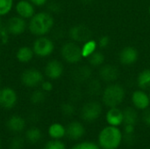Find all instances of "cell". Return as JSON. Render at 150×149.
<instances>
[{
  "label": "cell",
  "instance_id": "cell-9",
  "mask_svg": "<svg viewBox=\"0 0 150 149\" xmlns=\"http://www.w3.org/2000/svg\"><path fill=\"white\" fill-rule=\"evenodd\" d=\"M5 27L11 36H18L23 34L28 27V22L26 19L16 15L9 18L6 21Z\"/></svg>",
  "mask_w": 150,
  "mask_h": 149
},
{
  "label": "cell",
  "instance_id": "cell-29",
  "mask_svg": "<svg viewBox=\"0 0 150 149\" xmlns=\"http://www.w3.org/2000/svg\"><path fill=\"white\" fill-rule=\"evenodd\" d=\"M14 6V0H0V17L8 15Z\"/></svg>",
  "mask_w": 150,
  "mask_h": 149
},
{
  "label": "cell",
  "instance_id": "cell-26",
  "mask_svg": "<svg viewBox=\"0 0 150 149\" xmlns=\"http://www.w3.org/2000/svg\"><path fill=\"white\" fill-rule=\"evenodd\" d=\"M102 85L98 79H90L87 82L86 92L90 96H98L102 93Z\"/></svg>",
  "mask_w": 150,
  "mask_h": 149
},
{
  "label": "cell",
  "instance_id": "cell-31",
  "mask_svg": "<svg viewBox=\"0 0 150 149\" xmlns=\"http://www.w3.org/2000/svg\"><path fill=\"white\" fill-rule=\"evenodd\" d=\"M70 149H101L98 143L90 141H84L76 143Z\"/></svg>",
  "mask_w": 150,
  "mask_h": 149
},
{
  "label": "cell",
  "instance_id": "cell-8",
  "mask_svg": "<svg viewBox=\"0 0 150 149\" xmlns=\"http://www.w3.org/2000/svg\"><path fill=\"white\" fill-rule=\"evenodd\" d=\"M69 36L72 41L79 44L91 40L92 37V32L87 25L83 24H77L69 28Z\"/></svg>",
  "mask_w": 150,
  "mask_h": 149
},
{
  "label": "cell",
  "instance_id": "cell-22",
  "mask_svg": "<svg viewBox=\"0 0 150 149\" xmlns=\"http://www.w3.org/2000/svg\"><path fill=\"white\" fill-rule=\"evenodd\" d=\"M124 124H130L136 126L139 120V114L137 110L134 107H126L123 110Z\"/></svg>",
  "mask_w": 150,
  "mask_h": 149
},
{
  "label": "cell",
  "instance_id": "cell-46",
  "mask_svg": "<svg viewBox=\"0 0 150 149\" xmlns=\"http://www.w3.org/2000/svg\"><path fill=\"white\" fill-rule=\"evenodd\" d=\"M146 149H150V148H146Z\"/></svg>",
  "mask_w": 150,
  "mask_h": 149
},
{
  "label": "cell",
  "instance_id": "cell-4",
  "mask_svg": "<svg viewBox=\"0 0 150 149\" xmlns=\"http://www.w3.org/2000/svg\"><path fill=\"white\" fill-rule=\"evenodd\" d=\"M60 52L62 59L69 64H77L83 59L80 45L72 40L64 42Z\"/></svg>",
  "mask_w": 150,
  "mask_h": 149
},
{
  "label": "cell",
  "instance_id": "cell-39",
  "mask_svg": "<svg viewBox=\"0 0 150 149\" xmlns=\"http://www.w3.org/2000/svg\"><path fill=\"white\" fill-rule=\"evenodd\" d=\"M35 7H42L48 4L49 0H29Z\"/></svg>",
  "mask_w": 150,
  "mask_h": 149
},
{
  "label": "cell",
  "instance_id": "cell-13",
  "mask_svg": "<svg viewBox=\"0 0 150 149\" xmlns=\"http://www.w3.org/2000/svg\"><path fill=\"white\" fill-rule=\"evenodd\" d=\"M139 59L138 50L132 46L123 47L119 54V61L123 66H132Z\"/></svg>",
  "mask_w": 150,
  "mask_h": 149
},
{
  "label": "cell",
  "instance_id": "cell-37",
  "mask_svg": "<svg viewBox=\"0 0 150 149\" xmlns=\"http://www.w3.org/2000/svg\"><path fill=\"white\" fill-rule=\"evenodd\" d=\"M123 133L125 135H133L135 133V126L130 124L123 125Z\"/></svg>",
  "mask_w": 150,
  "mask_h": 149
},
{
  "label": "cell",
  "instance_id": "cell-17",
  "mask_svg": "<svg viewBox=\"0 0 150 149\" xmlns=\"http://www.w3.org/2000/svg\"><path fill=\"white\" fill-rule=\"evenodd\" d=\"M105 121L107 125L112 126L120 127L124 124V117H123V110L119 107H112L109 108L105 113Z\"/></svg>",
  "mask_w": 150,
  "mask_h": 149
},
{
  "label": "cell",
  "instance_id": "cell-28",
  "mask_svg": "<svg viewBox=\"0 0 150 149\" xmlns=\"http://www.w3.org/2000/svg\"><path fill=\"white\" fill-rule=\"evenodd\" d=\"M46 97V92L43 91L41 89L34 90L30 95V102L34 105H39L45 102Z\"/></svg>",
  "mask_w": 150,
  "mask_h": 149
},
{
  "label": "cell",
  "instance_id": "cell-3",
  "mask_svg": "<svg viewBox=\"0 0 150 149\" xmlns=\"http://www.w3.org/2000/svg\"><path fill=\"white\" fill-rule=\"evenodd\" d=\"M102 103L108 108L119 107L126 98V90L117 83H109L101 93Z\"/></svg>",
  "mask_w": 150,
  "mask_h": 149
},
{
  "label": "cell",
  "instance_id": "cell-32",
  "mask_svg": "<svg viewBox=\"0 0 150 149\" xmlns=\"http://www.w3.org/2000/svg\"><path fill=\"white\" fill-rule=\"evenodd\" d=\"M42 149H67V147L62 140H50L43 147Z\"/></svg>",
  "mask_w": 150,
  "mask_h": 149
},
{
  "label": "cell",
  "instance_id": "cell-33",
  "mask_svg": "<svg viewBox=\"0 0 150 149\" xmlns=\"http://www.w3.org/2000/svg\"><path fill=\"white\" fill-rule=\"evenodd\" d=\"M24 145H25L24 139L20 136H16L11 140L9 148L10 149H23Z\"/></svg>",
  "mask_w": 150,
  "mask_h": 149
},
{
  "label": "cell",
  "instance_id": "cell-15",
  "mask_svg": "<svg viewBox=\"0 0 150 149\" xmlns=\"http://www.w3.org/2000/svg\"><path fill=\"white\" fill-rule=\"evenodd\" d=\"M99 79L105 83H114L120 76L119 68L112 64H103L98 70Z\"/></svg>",
  "mask_w": 150,
  "mask_h": 149
},
{
  "label": "cell",
  "instance_id": "cell-24",
  "mask_svg": "<svg viewBox=\"0 0 150 149\" xmlns=\"http://www.w3.org/2000/svg\"><path fill=\"white\" fill-rule=\"evenodd\" d=\"M25 138L30 144H36L38 143L42 138L41 130L39 127L32 126L25 130Z\"/></svg>",
  "mask_w": 150,
  "mask_h": 149
},
{
  "label": "cell",
  "instance_id": "cell-25",
  "mask_svg": "<svg viewBox=\"0 0 150 149\" xmlns=\"http://www.w3.org/2000/svg\"><path fill=\"white\" fill-rule=\"evenodd\" d=\"M98 46V41L91 39L83 43L81 46V51H82V56L83 58H88L90 55H91L94 52L97 51Z\"/></svg>",
  "mask_w": 150,
  "mask_h": 149
},
{
  "label": "cell",
  "instance_id": "cell-11",
  "mask_svg": "<svg viewBox=\"0 0 150 149\" xmlns=\"http://www.w3.org/2000/svg\"><path fill=\"white\" fill-rule=\"evenodd\" d=\"M64 73V66L62 62L57 59L49 60L44 68L45 76L51 81H56L60 79Z\"/></svg>",
  "mask_w": 150,
  "mask_h": 149
},
{
  "label": "cell",
  "instance_id": "cell-16",
  "mask_svg": "<svg viewBox=\"0 0 150 149\" xmlns=\"http://www.w3.org/2000/svg\"><path fill=\"white\" fill-rule=\"evenodd\" d=\"M16 14L26 20H29L35 13V6L29 0H19L16 3L15 6Z\"/></svg>",
  "mask_w": 150,
  "mask_h": 149
},
{
  "label": "cell",
  "instance_id": "cell-45",
  "mask_svg": "<svg viewBox=\"0 0 150 149\" xmlns=\"http://www.w3.org/2000/svg\"><path fill=\"white\" fill-rule=\"evenodd\" d=\"M0 146H1V141H0Z\"/></svg>",
  "mask_w": 150,
  "mask_h": 149
},
{
  "label": "cell",
  "instance_id": "cell-35",
  "mask_svg": "<svg viewBox=\"0 0 150 149\" xmlns=\"http://www.w3.org/2000/svg\"><path fill=\"white\" fill-rule=\"evenodd\" d=\"M62 11V6L60 4L56 2H52L47 4V11H49L52 14L54 13H59Z\"/></svg>",
  "mask_w": 150,
  "mask_h": 149
},
{
  "label": "cell",
  "instance_id": "cell-21",
  "mask_svg": "<svg viewBox=\"0 0 150 149\" xmlns=\"http://www.w3.org/2000/svg\"><path fill=\"white\" fill-rule=\"evenodd\" d=\"M34 52L32 47L22 46L18 48L16 52V59L20 63H28L34 57Z\"/></svg>",
  "mask_w": 150,
  "mask_h": 149
},
{
  "label": "cell",
  "instance_id": "cell-7",
  "mask_svg": "<svg viewBox=\"0 0 150 149\" xmlns=\"http://www.w3.org/2000/svg\"><path fill=\"white\" fill-rule=\"evenodd\" d=\"M20 81L25 87L34 89L39 87L44 81V75L36 68H29L22 72Z\"/></svg>",
  "mask_w": 150,
  "mask_h": 149
},
{
  "label": "cell",
  "instance_id": "cell-41",
  "mask_svg": "<svg viewBox=\"0 0 150 149\" xmlns=\"http://www.w3.org/2000/svg\"><path fill=\"white\" fill-rule=\"evenodd\" d=\"M94 0H81V2L82 3H83V4H91V3H92Z\"/></svg>",
  "mask_w": 150,
  "mask_h": 149
},
{
  "label": "cell",
  "instance_id": "cell-20",
  "mask_svg": "<svg viewBox=\"0 0 150 149\" xmlns=\"http://www.w3.org/2000/svg\"><path fill=\"white\" fill-rule=\"evenodd\" d=\"M47 134L52 140H62L66 136V126L61 123H52L47 128Z\"/></svg>",
  "mask_w": 150,
  "mask_h": 149
},
{
  "label": "cell",
  "instance_id": "cell-19",
  "mask_svg": "<svg viewBox=\"0 0 150 149\" xmlns=\"http://www.w3.org/2000/svg\"><path fill=\"white\" fill-rule=\"evenodd\" d=\"M92 76V70L90 66L87 65H83L78 68H76L73 73H72V79L78 83H87Z\"/></svg>",
  "mask_w": 150,
  "mask_h": 149
},
{
  "label": "cell",
  "instance_id": "cell-27",
  "mask_svg": "<svg viewBox=\"0 0 150 149\" xmlns=\"http://www.w3.org/2000/svg\"><path fill=\"white\" fill-rule=\"evenodd\" d=\"M87 59H88L89 64L94 68L101 67L105 63V54L101 51H98V50L94 52L91 55H90Z\"/></svg>",
  "mask_w": 150,
  "mask_h": 149
},
{
  "label": "cell",
  "instance_id": "cell-12",
  "mask_svg": "<svg viewBox=\"0 0 150 149\" xmlns=\"http://www.w3.org/2000/svg\"><path fill=\"white\" fill-rule=\"evenodd\" d=\"M131 101L137 111H145L150 106L149 94L143 90H136L132 93Z\"/></svg>",
  "mask_w": 150,
  "mask_h": 149
},
{
  "label": "cell",
  "instance_id": "cell-14",
  "mask_svg": "<svg viewBox=\"0 0 150 149\" xmlns=\"http://www.w3.org/2000/svg\"><path fill=\"white\" fill-rule=\"evenodd\" d=\"M85 126L84 125L77 120H73L68 124L66 126V136L69 140L73 141H80L85 135Z\"/></svg>",
  "mask_w": 150,
  "mask_h": 149
},
{
  "label": "cell",
  "instance_id": "cell-6",
  "mask_svg": "<svg viewBox=\"0 0 150 149\" xmlns=\"http://www.w3.org/2000/svg\"><path fill=\"white\" fill-rule=\"evenodd\" d=\"M32 48L36 56L40 58H47L54 53L55 45L52 39L47 36H40L36 37L33 40Z\"/></svg>",
  "mask_w": 150,
  "mask_h": 149
},
{
  "label": "cell",
  "instance_id": "cell-44",
  "mask_svg": "<svg viewBox=\"0 0 150 149\" xmlns=\"http://www.w3.org/2000/svg\"><path fill=\"white\" fill-rule=\"evenodd\" d=\"M149 15H150V5H149Z\"/></svg>",
  "mask_w": 150,
  "mask_h": 149
},
{
  "label": "cell",
  "instance_id": "cell-10",
  "mask_svg": "<svg viewBox=\"0 0 150 149\" xmlns=\"http://www.w3.org/2000/svg\"><path fill=\"white\" fill-rule=\"evenodd\" d=\"M18 94L11 87L0 88V107L4 110L13 109L18 103Z\"/></svg>",
  "mask_w": 150,
  "mask_h": 149
},
{
  "label": "cell",
  "instance_id": "cell-40",
  "mask_svg": "<svg viewBox=\"0 0 150 149\" xmlns=\"http://www.w3.org/2000/svg\"><path fill=\"white\" fill-rule=\"evenodd\" d=\"M71 94H72V98L74 99V100H78V99H80L81 97H82V93H81V91L80 90H73L72 92H71Z\"/></svg>",
  "mask_w": 150,
  "mask_h": 149
},
{
  "label": "cell",
  "instance_id": "cell-36",
  "mask_svg": "<svg viewBox=\"0 0 150 149\" xmlns=\"http://www.w3.org/2000/svg\"><path fill=\"white\" fill-rule=\"evenodd\" d=\"M40 86V89L46 93L51 92L54 89V84L51 80H44Z\"/></svg>",
  "mask_w": 150,
  "mask_h": 149
},
{
  "label": "cell",
  "instance_id": "cell-42",
  "mask_svg": "<svg viewBox=\"0 0 150 149\" xmlns=\"http://www.w3.org/2000/svg\"><path fill=\"white\" fill-rule=\"evenodd\" d=\"M4 25V24H3V20H2V17H0V27L1 26H3Z\"/></svg>",
  "mask_w": 150,
  "mask_h": 149
},
{
  "label": "cell",
  "instance_id": "cell-1",
  "mask_svg": "<svg viewBox=\"0 0 150 149\" xmlns=\"http://www.w3.org/2000/svg\"><path fill=\"white\" fill-rule=\"evenodd\" d=\"M54 18L47 11L36 12L28 20V31L35 37L46 36L54 26Z\"/></svg>",
  "mask_w": 150,
  "mask_h": 149
},
{
  "label": "cell",
  "instance_id": "cell-23",
  "mask_svg": "<svg viewBox=\"0 0 150 149\" xmlns=\"http://www.w3.org/2000/svg\"><path fill=\"white\" fill-rule=\"evenodd\" d=\"M136 83L141 90H150V68H145L139 73Z\"/></svg>",
  "mask_w": 150,
  "mask_h": 149
},
{
  "label": "cell",
  "instance_id": "cell-43",
  "mask_svg": "<svg viewBox=\"0 0 150 149\" xmlns=\"http://www.w3.org/2000/svg\"><path fill=\"white\" fill-rule=\"evenodd\" d=\"M1 82H2V78H1V75H0V84H1Z\"/></svg>",
  "mask_w": 150,
  "mask_h": 149
},
{
  "label": "cell",
  "instance_id": "cell-38",
  "mask_svg": "<svg viewBox=\"0 0 150 149\" xmlns=\"http://www.w3.org/2000/svg\"><path fill=\"white\" fill-rule=\"evenodd\" d=\"M142 119L147 126L150 127V108H148L147 110L143 111Z\"/></svg>",
  "mask_w": 150,
  "mask_h": 149
},
{
  "label": "cell",
  "instance_id": "cell-34",
  "mask_svg": "<svg viewBox=\"0 0 150 149\" xmlns=\"http://www.w3.org/2000/svg\"><path fill=\"white\" fill-rule=\"evenodd\" d=\"M110 42H111V40H110V37L108 35H103L101 36L98 40V46L99 48H106L109 45H110Z\"/></svg>",
  "mask_w": 150,
  "mask_h": 149
},
{
  "label": "cell",
  "instance_id": "cell-2",
  "mask_svg": "<svg viewBox=\"0 0 150 149\" xmlns=\"http://www.w3.org/2000/svg\"><path fill=\"white\" fill-rule=\"evenodd\" d=\"M124 133L118 126L107 125L98 135V144L101 149H119L123 143Z\"/></svg>",
  "mask_w": 150,
  "mask_h": 149
},
{
  "label": "cell",
  "instance_id": "cell-18",
  "mask_svg": "<svg viewBox=\"0 0 150 149\" xmlns=\"http://www.w3.org/2000/svg\"><path fill=\"white\" fill-rule=\"evenodd\" d=\"M6 126L10 132L14 133H20L25 129L26 121L22 116L14 114L7 119Z\"/></svg>",
  "mask_w": 150,
  "mask_h": 149
},
{
  "label": "cell",
  "instance_id": "cell-5",
  "mask_svg": "<svg viewBox=\"0 0 150 149\" xmlns=\"http://www.w3.org/2000/svg\"><path fill=\"white\" fill-rule=\"evenodd\" d=\"M103 112L102 105L96 100H91L83 105L80 110L81 119L88 123L94 122L98 120Z\"/></svg>",
  "mask_w": 150,
  "mask_h": 149
},
{
  "label": "cell",
  "instance_id": "cell-30",
  "mask_svg": "<svg viewBox=\"0 0 150 149\" xmlns=\"http://www.w3.org/2000/svg\"><path fill=\"white\" fill-rule=\"evenodd\" d=\"M76 112V106L74 105V104H72L70 102L63 103L61 105V112L65 117H72L75 115Z\"/></svg>",
  "mask_w": 150,
  "mask_h": 149
},
{
  "label": "cell",
  "instance_id": "cell-47",
  "mask_svg": "<svg viewBox=\"0 0 150 149\" xmlns=\"http://www.w3.org/2000/svg\"><path fill=\"white\" fill-rule=\"evenodd\" d=\"M149 97H150V93H149Z\"/></svg>",
  "mask_w": 150,
  "mask_h": 149
}]
</instances>
